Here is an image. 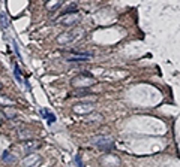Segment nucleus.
<instances>
[{"mask_svg": "<svg viewBox=\"0 0 180 167\" xmlns=\"http://www.w3.org/2000/svg\"><path fill=\"white\" fill-rule=\"evenodd\" d=\"M83 35H84L83 29H80V27H72L71 30H68V32L62 33L60 36H57L56 40H57V43H60V45H69V43L78 40L80 38H83Z\"/></svg>", "mask_w": 180, "mask_h": 167, "instance_id": "1", "label": "nucleus"}, {"mask_svg": "<svg viewBox=\"0 0 180 167\" xmlns=\"http://www.w3.org/2000/svg\"><path fill=\"white\" fill-rule=\"evenodd\" d=\"M80 20H81V15L78 12H71V14H62V17H59L56 23L65 27H75L80 23Z\"/></svg>", "mask_w": 180, "mask_h": 167, "instance_id": "2", "label": "nucleus"}, {"mask_svg": "<svg viewBox=\"0 0 180 167\" xmlns=\"http://www.w3.org/2000/svg\"><path fill=\"white\" fill-rule=\"evenodd\" d=\"M90 142H92L96 148L102 149V151H111L114 148V140L108 136H98V137H92L90 139Z\"/></svg>", "mask_w": 180, "mask_h": 167, "instance_id": "3", "label": "nucleus"}, {"mask_svg": "<svg viewBox=\"0 0 180 167\" xmlns=\"http://www.w3.org/2000/svg\"><path fill=\"white\" fill-rule=\"evenodd\" d=\"M71 84H72L74 87H78V88H87V87H90V85L95 84V78H93L92 75H89V73H81V75L75 76V78L71 81Z\"/></svg>", "mask_w": 180, "mask_h": 167, "instance_id": "4", "label": "nucleus"}, {"mask_svg": "<svg viewBox=\"0 0 180 167\" xmlns=\"http://www.w3.org/2000/svg\"><path fill=\"white\" fill-rule=\"evenodd\" d=\"M74 112L80 115H89L90 112H93V103L89 102H80L74 106Z\"/></svg>", "mask_w": 180, "mask_h": 167, "instance_id": "5", "label": "nucleus"}, {"mask_svg": "<svg viewBox=\"0 0 180 167\" xmlns=\"http://www.w3.org/2000/svg\"><path fill=\"white\" fill-rule=\"evenodd\" d=\"M66 58L69 61H87L92 58V54L90 52H78V51H72L71 54L66 55Z\"/></svg>", "mask_w": 180, "mask_h": 167, "instance_id": "6", "label": "nucleus"}, {"mask_svg": "<svg viewBox=\"0 0 180 167\" xmlns=\"http://www.w3.org/2000/svg\"><path fill=\"white\" fill-rule=\"evenodd\" d=\"M15 128H17V134H18V137H20V139L26 140V139L32 137V130H30L26 124L18 122V124H15Z\"/></svg>", "mask_w": 180, "mask_h": 167, "instance_id": "7", "label": "nucleus"}, {"mask_svg": "<svg viewBox=\"0 0 180 167\" xmlns=\"http://www.w3.org/2000/svg\"><path fill=\"white\" fill-rule=\"evenodd\" d=\"M41 155H38V154H29L24 160H23V166L24 167H36L39 163H41Z\"/></svg>", "mask_w": 180, "mask_h": 167, "instance_id": "8", "label": "nucleus"}, {"mask_svg": "<svg viewBox=\"0 0 180 167\" xmlns=\"http://www.w3.org/2000/svg\"><path fill=\"white\" fill-rule=\"evenodd\" d=\"M39 148H41V142L39 140H27L26 143H23V149L27 154H32L33 151H36Z\"/></svg>", "mask_w": 180, "mask_h": 167, "instance_id": "9", "label": "nucleus"}, {"mask_svg": "<svg viewBox=\"0 0 180 167\" xmlns=\"http://www.w3.org/2000/svg\"><path fill=\"white\" fill-rule=\"evenodd\" d=\"M87 116V121L89 122H101L102 119H104V116L101 115V113H95V112H90L89 115H86Z\"/></svg>", "mask_w": 180, "mask_h": 167, "instance_id": "10", "label": "nucleus"}, {"mask_svg": "<svg viewBox=\"0 0 180 167\" xmlns=\"http://www.w3.org/2000/svg\"><path fill=\"white\" fill-rule=\"evenodd\" d=\"M41 113H42V116L48 121V124H53V122L56 121V115H54V113H51L48 109H41Z\"/></svg>", "mask_w": 180, "mask_h": 167, "instance_id": "11", "label": "nucleus"}, {"mask_svg": "<svg viewBox=\"0 0 180 167\" xmlns=\"http://www.w3.org/2000/svg\"><path fill=\"white\" fill-rule=\"evenodd\" d=\"M2 160H3V161H6V163H15V161H17V157H15L12 152L5 151V152H3V155H2Z\"/></svg>", "mask_w": 180, "mask_h": 167, "instance_id": "12", "label": "nucleus"}, {"mask_svg": "<svg viewBox=\"0 0 180 167\" xmlns=\"http://www.w3.org/2000/svg\"><path fill=\"white\" fill-rule=\"evenodd\" d=\"M62 2H63V0H51V2L48 0V2H47V9H50V11L57 9V8L62 5Z\"/></svg>", "mask_w": 180, "mask_h": 167, "instance_id": "13", "label": "nucleus"}, {"mask_svg": "<svg viewBox=\"0 0 180 167\" xmlns=\"http://www.w3.org/2000/svg\"><path fill=\"white\" fill-rule=\"evenodd\" d=\"M3 113H5L9 119H14V118L17 116V112H15V110H12L11 107H6V106L3 107Z\"/></svg>", "mask_w": 180, "mask_h": 167, "instance_id": "14", "label": "nucleus"}, {"mask_svg": "<svg viewBox=\"0 0 180 167\" xmlns=\"http://www.w3.org/2000/svg\"><path fill=\"white\" fill-rule=\"evenodd\" d=\"M71 12H78L75 5H69V6H66L65 11H63V14H71Z\"/></svg>", "mask_w": 180, "mask_h": 167, "instance_id": "15", "label": "nucleus"}, {"mask_svg": "<svg viewBox=\"0 0 180 167\" xmlns=\"http://www.w3.org/2000/svg\"><path fill=\"white\" fill-rule=\"evenodd\" d=\"M0 103L3 104V107H5L6 104H14V102H12L11 99H6V97H2V96H0Z\"/></svg>", "mask_w": 180, "mask_h": 167, "instance_id": "16", "label": "nucleus"}, {"mask_svg": "<svg viewBox=\"0 0 180 167\" xmlns=\"http://www.w3.org/2000/svg\"><path fill=\"white\" fill-rule=\"evenodd\" d=\"M75 163L78 164V167H83V163H81V157H80V155L75 157Z\"/></svg>", "mask_w": 180, "mask_h": 167, "instance_id": "17", "label": "nucleus"}, {"mask_svg": "<svg viewBox=\"0 0 180 167\" xmlns=\"http://www.w3.org/2000/svg\"><path fill=\"white\" fill-rule=\"evenodd\" d=\"M0 90H2V84H0Z\"/></svg>", "mask_w": 180, "mask_h": 167, "instance_id": "18", "label": "nucleus"}]
</instances>
